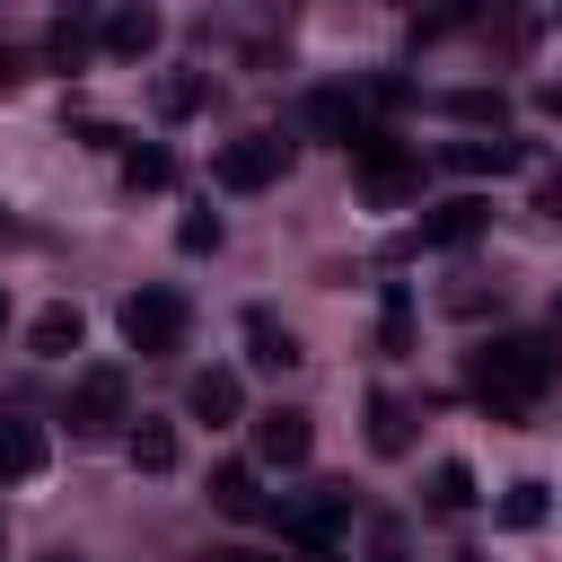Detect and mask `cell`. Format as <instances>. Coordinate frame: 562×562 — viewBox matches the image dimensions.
I'll use <instances>...</instances> for the list:
<instances>
[{
    "label": "cell",
    "instance_id": "obj_1",
    "mask_svg": "<svg viewBox=\"0 0 562 562\" xmlns=\"http://www.w3.org/2000/svg\"><path fill=\"white\" fill-rule=\"evenodd\" d=\"M562 369V342L553 334H501V342H474L465 351V386L492 404V422H527L536 395L553 386Z\"/></svg>",
    "mask_w": 562,
    "mask_h": 562
},
{
    "label": "cell",
    "instance_id": "obj_2",
    "mask_svg": "<svg viewBox=\"0 0 562 562\" xmlns=\"http://www.w3.org/2000/svg\"><path fill=\"white\" fill-rule=\"evenodd\" d=\"M351 176H360V193L378 202V211H404V202H422V167L386 140V132H360L351 140Z\"/></svg>",
    "mask_w": 562,
    "mask_h": 562
},
{
    "label": "cell",
    "instance_id": "obj_3",
    "mask_svg": "<svg viewBox=\"0 0 562 562\" xmlns=\"http://www.w3.org/2000/svg\"><path fill=\"white\" fill-rule=\"evenodd\" d=\"M290 176V140L281 132H246V140H228L220 158H211V184L220 193H263V184H281Z\"/></svg>",
    "mask_w": 562,
    "mask_h": 562
},
{
    "label": "cell",
    "instance_id": "obj_4",
    "mask_svg": "<svg viewBox=\"0 0 562 562\" xmlns=\"http://www.w3.org/2000/svg\"><path fill=\"white\" fill-rule=\"evenodd\" d=\"M114 325H123L132 351H176V342H184V299H176L167 281H140V290L114 307Z\"/></svg>",
    "mask_w": 562,
    "mask_h": 562
},
{
    "label": "cell",
    "instance_id": "obj_5",
    "mask_svg": "<svg viewBox=\"0 0 562 562\" xmlns=\"http://www.w3.org/2000/svg\"><path fill=\"white\" fill-rule=\"evenodd\" d=\"M158 44H167L158 0H105V26H97V53L105 61H149Z\"/></svg>",
    "mask_w": 562,
    "mask_h": 562
},
{
    "label": "cell",
    "instance_id": "obj_6",
    "mask_svg": "<svg viewBox=\"0 0 562 562\" xmlns=\"http://www.w3.org/2000/svg\"><path fill=\"white\" fill-rule=\"evenodd\" d=\"M114 422H123V369L97 360V369H79V386H70V430H79V439H105Z\"/></svg>",
    "mask_w": 562,
    "mask_h": 562
},
{
    "label": "cell",
    "instance_id": "obj_7",
    "mask_svg": "<svg viewBox=\"0 0 562 562\" xmlns=\"http://www.w3.org/2000/svg\"><path fill=\"white\" fill-rule=\"evenodd\" d=\"M97 26H105V0H53V35H44V61L53 70H79L97 53Z\"/></svg>",
    "mask_w": 562,
    "mask_h": 562
},
{
    "label": "cell",
    "instance_id": "obj_8",
    "mask_svg": "<svg viewBox=\"0 0 562 562\" xmlns=\"http://www.w3.org/2000/svg\"><path fill=\"white\" fill-rule=\"evenodd\" d=\"M307 448H316V422L299 413V404H272V413H255V457L263 465H307Z\"/></svg>",
    "mask_w": 562,
    "mask_h": 562
},
{
    "label": "cell",
    "instance_id": "obj_9",
    "mask_svg": "<svg viewBox=\"0 0 562 562\" xmlns=\"http://www.w3.org/2000/svg\"><path fill=\"white\" fill-rule=\"evenodd\" d=\"M483 228H492V202H483V193H457V202H430V211H422V246H439V255L474 246Z\"/></svg>",
    "mask_w": 562,
    "mask_h": 562
},
{
    "label": "cell",
    "instance_id": "obj_10",
    "mask_svg": "<svg viewBox=\"0 0 562 562\" xmlns=\"http://www.w3.org/2000/svg\"><path fill=\"white\" fill-rule=\"evenodd\" d=\"M439 158H448L457 176H474V184H483V176H518V167H527V149H518V140H501V132H474V140H448Z\"/></svg>",
    "mask_w": 562,
    "mask_h": 562
},
{
    "label": "cell",
    "instance_id": "obj_11",
    "mask_svg": "<svg viewBox=\"0 0 562 562\" xmlns=\"http://www.w3.org/2000/svg\"><path fill=\"white\" fill-rule=\"evenodd\" d=\"M299 114H307V132H316V140H342V149H351L360 132H369V123H360V97H351V88H307V105H299Z\"/></svg>",
    "mask_w": 562,
    "mask_h": 562
},
{
    "label": "cell",
    "instance_id": "obj_12",
    "mask_svg": "<svg viewBox=\"0 0 562 562\" xmlns=\"http://www.w3.org/2000/svg\"><path fill=\"white\" fill-rule=\"evenodd\" d=\"M184 413H193V422H237V413H246V378H237V369H193Z\"/></svg>",
    "mask_w": 562,
    "mask_h": 562
},
{
    "label": "cell",
    "instance_id": "obj_13",
    "mask_svg": "<svg viewBox=\"0 0 562 562\" xmlns=\"http://www.w3.org/2000/svg\"><path fill=\"white\" fill-rule=\"evenodd\" d=\"M44 457H53V439H44V422H0V483H35L44 474Z\"/></svg>",
    "mask_w": 562,
    "mask_h": 562
},
{
    "label": "cell",
    "instance_id": "obj_14",
    "mask_svg": "<svg viewBox=\"0 0 562 562\" xmlns=\"http://www.w3.org/2000/svg\"><path fill=\"white\" fill-rule=\"evenodd\" d=\"M79 334H88V316H79L70 299H53V307H35L26 351H35V360H70V351H79Z\"/></svg>",
    "mask_w": 562,
    "mask_h": 562
},
{
    "label": "cell",
    "instance_id": "obj_15",
    "mask_svg": "<svg viewBox=\"0 0 562 562\" xmlns=\"http://www.w3.org/2000/svg\"><path fill=\"white\" fill-rule=\"evenodd\" d=\"M342 518H351V492H316V501H299L281 527H290V544H307V553H316V544H334V536H342Z\"/></svg>",
    "mask_w": 562,
    "mask_h": 562
},
{
    "label": "cell",
    "instance_id": "obj_16",
    "mask_svg": "<svg viewBox=\"0 0 562 562\" xmlns=\"http://www.w3.org/2000/svg\"><path fill=\"white\" fill-rule=\"evenodd\" d=\"M246 360H255V369H272V378H281V369H299V360H307V351H299V334H290V325H272V316H263V307H255V316H246Z\"/></svg>",
    "mask_w": 562,
    "mask_h": 562
},
{
    "label": "cell",
    "instance_id": "obj_17",
    "mask_svg": "<svg viewBox=\"0 0 562 562\" xmlns=\"http://www.w3.org/2000/svg\"><path fill=\"white\" fill-rule=\"evenodd\" d=\"M176 184V149L167 140H132L123 149V193H167Z\"/></svg>",
    "mask_w": 562,
    "mask_h": 562
},
{
    "label": "cell",
    "instance_id": "obj_18",
    "mask_svg": "<svg viewBox=\"0 0 562 562\" xmlns=\"http://www.w3.org/2000/svg\"><path fill=\"white\" fill-rule=\"evenodd\" d=\"M369 448H378V457H404V448H413V404L386 395V386L369 395Z\"/></svg>",
    "mask_w": 562,
    "mask_h": 562
},
{
    "label": "cell",
    "instance_id": "obj_19",
    "mask_svg": "<svg viewBox=\"0 0 562 562\" xmlns=\"http://www.w3.org/2000/svg\"><path fill=\"white\" fill-rule=\"evenodd\" d=\"M123 457H132V474H176V422H132V439H123Z\"/></svg>",
    "mask_w": 562,
    "mask_h": 562
},
{
    "label": "cell",
    "instance_id": "obj_20",
    "mask_svg": "<svg viewBox=\"0 0 562 562\" xmlns=\"http://www.w3.org/2000/svg\"><path fill=\"white\" fill-rule=\"evenodd\" d=\"M149 105H158L167 123H184V114H202V105H211V79H202V70H167V79L149 88Z\"/></svg>",
    "mask_w": 562,
    "mask_h": 562
},
{
    "label": "cell",
    "instance_id": "obj_21",
    "mask_svg": "<svg viewBox=\"0 0 562 562\" xmlns=\"http://www.w3.org/2000/svg\"><path fill=\"white\" fill-rule=\"evenodd\" d=\"M378 351H386V360L413 351V290H404V281H386V299H378Z\"/></svg>",
    "mask_w": 562,
    "mask_h": 562
},
{
    "label": "cell",
    "instance_id": "obj_22",
    "mask_svg": "<svg viewBox=\"0 0 562 562\" xmlns=\"http://www.w3.org/2000/svg\"><path fill=\"white\" fill-rule=\"evenodd\" d=\"M211 501L228 518H263V492H255V465H211Z\"/></svg>",
    "mask_w": 562,
    "mask_h": 562
},
{
    "label": "cell",
    "instance_id": "obj_23",
    "mask_svg": "<svg viewBox=\"0 0 562 562\" xmlns=\"http://www.w3.org/2000/svg\"><path fill=\"white\" fill-rule=\"evenodd\" d=\"M430 509H448V518L474 509V465H465V457H439V465H430Z\"/></svg>",
    "mask_w": 562,
    "mask_h": 562
},
{
    "label": "cell",
    "instance_id": "obj_24",
    "mask_svg": "<svg viewBox=\"0 0 562 562\" xmlns=\"http://www.w3.org/2000/svg\"><path fill=\"white\" fill-rule=\"evenodd\" d=\"M544 509H553V501H544V483H509V492H501V527H509V536L544 527Z\"/></svg>",
    "mask_w": 562,
    "mask_h": 562
},
{
    "label": "cell",
    "instance_id": "obj_25",
    "mask_svg": "<svg viewBox=\"0 0 562 562\" xmlns=\"http://www.w3.org/2000/svg\"><path fill=\"white\" fill-rule=\"evenodd\" d=\"M439 105H448L457 123H492V132H501V114H509V105H501V88H448Z\"/></svg>",
    "mask_w": 562,
    "mask_h": 562
},
{
    "label": "cell",
    "instance_id": "obj_26",
    "mask_svg": "<svg viewBox=\"0 0 562 562\" xmlns=\"http://www.w3.org/2000/svg\"><path fill=\"white\" fill-rule=\"evenodd\" d=\"M176 246H184V255H211V246H220V211H184V220H176Z\"/></svg>",
    "mask_w": 562,
    "mask_h": 562
},
{
    "label": "cell",
    "instance_id": "obj_27",
    "mask_svg": "<svg viewBox=\"0 0 562 562\" xmlns=\"http://www.w3.org/2000/svg\"><path fill=\"white\" fill-rule=\"evenodd\" d=\"M18 79H26V53H18V44H0V97H9Z\"/></svg>",
    "mask_w": 562,
    "mask_h": 562
},
{
    "label": "cell",
    "instance_id": "obj_28",
    "mask_svg": "<svg viewBox=\"0 0 562 562\" xmlns=\"http://www.w3.org/2000/svg\"><path fill=\"white\" fill-rule=\"evenodd\" d=\"M536 105H544V114H562V79H544V88H536Z\"/></svg>",
    "mask_w": 562,
    "mask_h": 562
},
{
    "label": "cell",
    "instance_id": "obj_29",
    "mask_svg": "<svg viewBox=\"0 0 562 562\" xmlns=\"http://www.w3.org/2000/svg\"><path fill=\"white\" fill-rule=\"evenodd\" d=\"M544 325H553V342H562V290H553V307H544Z\"/></svg>",
    "mask_w": 562,
    "mask_h": 562
},
{
    "label": "cell",
    "instance_id": "obj_30",
    "mask_svg": "<svg viewBox=\"0 0 562 562\" xmlns=\"http://www.w3.org/2000/svg\"><path fill=\"white\" fill-rule=\"evenodd\" d=\"M211 562H263V553H211Z\"/></svg>",
    "mask_w": 562,
    "mask_h": 562
},
{
    "label": "cell",
    "instance_id": "obj_31",
    "mask_svg": "<svg viewBox=\"0 0 562 562\" xmlns=\"http://www.w3.org/2000/svg\"><path fill=\"white\" fill-rule=\"evenodd\" d=\"M0 237H18V220H9V211H0Z\"/></svg>",
    "mask_w": 562,
    "mask_h": 562
},
{
    "label": "cell",
    "instance_id": "obj_32",
    "mask_svg": "<svg viewBox=\"0 0 562 562\" xmlns=\"http://www.w3.org/2000/svg\"><path fill=\"white\" fill-rule=\"evenodd\" d=\"M44 562H79V553H44Z\"/></svg>",
    "mask_w": 562,
    "mask_h": 562
},
{
    "label": "cell",
    "instance_id": "obj_33",
    "mask_svg": "<svg viewBox=\"0 0 562 562\" xmlns=\"http://www.w3.org/2000/svg\"><path fill=\"white\" fill-rule=\"evenodd\" d=\"M0 325H9V290H0Z\"/></svg>",
    "mask_w": 562,
    "mask_h": 562
},
{
    "label": "cell",
    "instance_id": "obj_34",
    "mask_svg": "<svg viewBox=\"0 0 562 562\" xmlns=\"http://www.w3.org/2000/svg\"><path fill=\"white\" fill-rule=\"evenodd\" d=\"M0 553H9V527H0Z\"/></svg>",
    "mask_w": 562,
    "mask_h": 562
},
{
    "label": "cell",
    "instance_id": "obj_35",
    "mask_svg": "<svg viewBox=\"0 0 562 562\" xmlns=\"http://www.w3.org/2000/svg\"><path fill=\"white\" fill-rule=\"evenodd\" d=\"M553 18H562V9H553Z\"/></svg>",
    "mask_w": 562,
    "mask_h": 562
}]
</instances>
